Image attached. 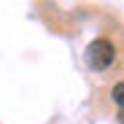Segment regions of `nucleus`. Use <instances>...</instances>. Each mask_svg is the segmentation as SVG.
I'll use <instances>...</instances> for the list:
<instances>
[{
    "label": "nucleus",
    "mask_w": 124,
    "mask_h": 124,
    "mask_svg": "<svg viewBox=\"0 0 124 124\" xmlns=\"http://www.w3.org/2000/svg\"><path fill=\"white\" fill-rule=\"evenodd\" d=\"M111 97H113L116 105H121V111H124V81H121V84H116V86L111 89Z\"/></svg>",
    "instance_id": "2"
},
{
    "label": "nucleus",
    "mask_w": 124,
    "mask_h": 124,
    "mask_svg": "<svg viewBox=\"0 0 124 124\" xmlns=\"http://www.w3.org/2000/svg\"><path fill=\"white\" fill-rule=\"evenodd\" d=\"M119 124H124V111H121V113H119Z\"/></svg>",
    "instance_id": "3"
},
{
    "label": "nucleus",
    "mask_w": 124,
    "mask_h": 124,
    "mask_svg": "<svg viewBox=\"0 0 124 124\" xmlns=\"http://www.w3.org/2000/svg\"><path fill=\"white\" fill-rule=\"evenodd\" d=\"M113 57H116V49H113L111 40H105V38H97V40H92V43L86 46V65H89L92 70H105V68H111Z\"/></svg>",
    "instance_id": "1"
}]
</instances>
